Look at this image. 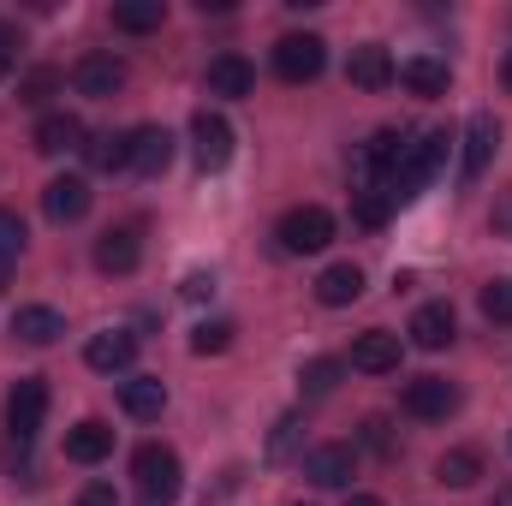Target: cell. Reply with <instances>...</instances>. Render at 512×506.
<instances>
[{
    "instance_id": "1",
    "label": "cell",
    "mask_w": 512,
    "mask_h": 506,
    "mask_svg": "<svg viewBox=\"0 0 512 506\" xmlns=\"http://www.w3.org/2000/svg\"><path fill=\"white\" fill-rule=\"evenodd\" d=\"M131 477H137V489H143L149 506H173L179 489H185V465H179V453L161 447V441H143V447L131 453Z\"/></svg>"
},
{
    "instance_id": "2",
    "label": "cell",
    "mask_w": 512,
    "mask_h": 506,
    "mask_svg": "<svg viewBox=\"0 0 512 506\" xmlns=\"http://www.w3.org/2000/svg\"><path fill=\"white\" fill-rule=\"evenodd\" d=\"M447 143H453L447 131H423L417 143H405V155H399V167H393V173L382 179L387 191H393V203H399V197H417V191H423V185L435 179V167L447 161Z\"/></svg>"
},
{
    "instance_id": "3",
    "label": "cell",
    "mask_w": 512,
    "mask_h": 506,
    "mask_svg": "<svg viewBox=\"0 0 512 506\" xmlns=\"http://www.w3.org/2000/svg\"><path fill=\"white\" fill-rule=\"evenodd\" d=\"M274 239H280V251L310 256V251H322V245L334 239V215H328L322 203H298V209H286V215H280Z\"/></svg>"
},
{
    "instance_id": "4",
    "label": "cell",
    "mask_w": 512,
    "mask_h": 506,
    "mask_svg": "<svg viewBox=\"0 0 512 506\" xmlns=\"http://www.w3.org/2000/svg\"><path fill=\"white\" fill-rule=\"evenodd\" d=\"M322 66H328V42L322 36H280L274 42V72L286 78V84H310V78H322Z\"/></svg>"
},
{
    "instance_id": "5",
    "label": "cell",
    "mask_w": 512,
    "mask_h": 506,
    "mask_svg": "<svg viewBox=\"0 0 512 506\" xmlns=\"http://www.w3.org/2000/svg\"><path fill=\"white\" fill-rule=\"evenodd\" d=\"M42 417H48V381L42 376H18V387L6 393V435L36 441Z\"/></svg>"
},
{
    "instance_id": "6",
    "label": "cell",
    "mask_w": 512,
    "mask_h": 506,
    "mask_svg": "<svg viewBox=\"0 0 512 506\" xmlns=\"http://www.w3.org/2000/svg\"><path fill=\"white\" fill-rule=\"evenodd\" d=\"M399 405H405L417 423H447V417L459 411V387L447 376H417V381H405Z\"/></svg>"
},
{
    "instance_id": "7",
    "label": "cell",
    "mask_w": 512,
    "mask_h": 506,
    "mask_svg": "<svg viewBox=\"0 0 512 506\" xmlns=\"http://www.w3.org/2000/svg\"><path fill=\"white\" fill-rule=\"evenodd\" d=\"M90 203H96V191H90V179H78V173H60V179H48V185H42V215H48L54 227L84 221V215H90Z\"/></svg>"
},
{
    "instance_id": "8",
    "label": "cell",
    "mask_w": 512,
    "mask_h": 506,
    "mask_svg": "<svg viewBox=\"0 0 512 506\" xmlns=\"http://www.w3.org/2000/svg\"><path fill=\"white\" fill-rule=\"evenodd\" d=\"M191 155H197V167H203V173H221V167L233 161V126H227L221 114H209V108H203V114L191 120Z\"/></svg>"
},
{
    "instance_id": "9",
    "label": "cell",
    "mask_w": 512,
    "mask_h": 506,
    "mask_svg": "<svg viewBox=\"0 0 512 506\" xmlns=\"http://www.w3.org/2000/svg\"><path fill=\"white\" fill-rule=\"evenodd\" d=\"M72 84H78V96L108 102V96L126 90V60H114V54H84V60L72 66Z\"/></svg>"
},
{
    "instance_id": "10",
    "label": "cell",
    "mask_w": 512,
    "mask_h": 506,
    "mask_svg": "<svg viewBox=\"0 0 512 506\" xmlns=\"http://www.w3.org/2000/svg\"><path fill=\"white\" fill-rule=\"evenodd\" d=\"M352 471H358V453H352L346 441H322V447L304 453V477H310L316 489H346Z\"/></svg>"
},
{
    "instance_id": "11",
    "label": "cell",
    "mask_w": 512,
    "mask_h": 506,
    "mask_svg": "<svg viewBox=\"0 0 512 506\" xmlns=\"http://www.w3.org/2000/svg\"><path fill=\"white\" fill-rule=\"evenodd\" d=\"M495 143H501L495 114H471V120H465V185H477V179L489 173V161H495Z\"/></svg>"
},
{
    "instance_id": "12",
    "label": "cell",
    "mask_w": 512,
    "mask_h": 506,
    "mask_svg": "<svg viewBox=\"0 0 512 506\" xmlns=\"http://www.w3.org/2000/svg\"><path fill=\"white\" fill-rule=\"evenodd\" d=\"M352 370H364V376H393V370H399V334H387V328L358 334V340H352Z\"/></svg>"
},
{
    "instance_id": "13",
    "label": "cell",
    "mask_w": 512,
    "mask_h": 506,
    "mask_svg": "<svg viewBox=\"0 0 512 506\" xmlns=\"http://www.w3.org/2000/svg\"><path fill=\"white\" fill-rule=\"evenodd\" d=\"M203 84H209V96H227V102H239V96H251L256 90V72L245 54H215L209 60V72H203Z\"/></svg>"
},
{
    "instance_id": "14",
    "label": "cell",
    "mask_w": 512,
    "mask_h": 506,
    "mask_svg": "<svg viewBox=\"0 0 512 506\" xmlns=\"http://www.w3.org/2000/svg\"><path fill=\"white\" fill-rule=\"evenodd\" d=\"M167 161H173V131L167 126H137L131 131V173L155 179V173H167Z\"/></svg>"
},
{
    "instance_id": "15",
    "label": "cell",
    "mask_w": 512,
    "mask_h": 506,
    "mask_svg": "<svg viewBox=\"0 0 512 506\" xmlns=\"http://www.w3.org/2000/svg\"><path fill=\"white\" fill-rule=\"evenodd\" d=\"M131 358H137V340H131L126 328H108V334H96L84 346V364L96 376H120V370H131Z\"/></svg>"
},
{
    "instance_id": "16",
    "label": "cell",
    "mask_w": 512,
    "mask_h": 506,
    "mask_svg": "<svg viewBox=\"0 0 512 506\" xmlns=\"http://www.w3.org/2000/svg\"><path fill=\"white\" fill-rule=\"evenodd\" d=\"M137 262H143L137 227H108V233L96 239V268H102V274H131Z\"/></svg>"
},
{
    "instance_id": "17",
    "label": "cell",
    "mask_w": 512,
    "mask_h": 506,
    "mask_svg": "<svg viewBox=\"0 0 512 506\" xmlns=\"http://www.w3.org/2000/svg\"><path fill=\"white\" fill-rule=\"evenodd\" d=\"M411 96H423V102H435V96H447V84H453V72H447V60H429V54H411L399 72H393Z\"/></svg>"
},
{
    "instance_id": "18",
    "label": "cell",
    "mask_w": 512,
    "mask_h": 506,
    "mask_svg": "<svg viewBox=\"0 0 512 506\" xmlns=\"http://www.w3.org/2000/svg\"><path fill=\"white\" fill-rule=\"evenodd\" d=\"M411 346H423V352H441V346H453V334H459V322H453V304H423L417 316H411Z\"/></svg>"
},
{
    "instance_id": "19",
    "label": "cell",
    "mask_w": 512,
    "mask_h": 506,
    "mask_svg": "<svg viewBox=\"0 0 512 506\" xmlns=\"http://www.w3.org/2000/svg\"><path fill=\"white\" fill-rule=\"evenodd\" d=\"M108 453H114V429L102 417H84L78 429H66V459L72 465H102Z\"/></svg>"
},
{
    "instance_id": "20",
    "label": "cell",
    "mask_w": 512,
    "mask_h": 506,
    "mask_svg": "<svg viewBox=\"0 0 512 506\" xmlns=\"http://www.w3.org/2000/svg\"><path fill=\"white\" fill-rule=\"evenodd\" d=\"M120 411H126V417H137V423H155V417L167 411V387H161V376H131V381H120Z\"/></svg>"
},
{
    "instance_id": "21",
    "label": "cell",
    "mask_w": 512,
    "mask_h": 506,
    "mask_svg": "<svg viewBox=\"0 0 512 506\" xmlns=\"http://www.w3.org/2000/svg\"><path fill=\"white\" fill-rule=\"evenodd\" d=\"M12 334H18L24 346H54V340L66 334V316H60L54 304H24V310L12 316Z\"/></svg>"
},
{
    "instance_id": "22",
    "label": "cell",
    "mask_w": 512,
    "mask_h": 506,
    "mask_svg": "<svg viewBox=\"0 0 512 506\" xmlns=\"http://www.w3.org/2000/svg\"><path fill=\"white\" fill-rule=\"evenodd\" d=\"M393 72H399V66L387 60L382 42H364V48H352V60H346V78H352L358 90H387Z\"/></svg>"
},
{
    "instance_id": "23",
    "label": "cell",
    "mask_w": 512,
    "mask_h": 506,
    "mask_svg": "<svg viewBox=\"0 0 512 506\" xmlns=\"http://www.w3.org/2000/svg\"><path fill=\"white\" fill-rule=\"evenodd\" d=\"M30 143H36L42 155L84 149V120H78V114H42V120H36V131H30Z\"/></svg>"
},
{
    "instance_id": "24",
    "label": "cell",
    "mask_w": 512,
    "mask_h": 506,
    "mask_svg": "<svg viewBox=\"0 0 512 506\" xmlns=\"http://www.w3.org/2000/svg\"><path fill=\"white\" fill-rule=\"evenodd\" d=\"M316 298H322L328 310L364 298V268H358V262H334V268H322V274H316Z\"/></svg>"
},
{
    "instance_id": "25",
    "label": "cell",
    "mask_w": 512,
    "mask_h": 506,
    "mask_svg": "<svg viewBox=\"0 0 512 506\" xmlns=\"http://www.w3.org/2000/svg\"><path fill=\"white\" fill-rule=\"evenodd\" d=\"M477 477H483V453L477 447H447L435 459V483H447V489H471Z\"/></svg>"
},
{
    "instance_id": "26",
    "label": "cell",
    "mask_w": 512,
    "mask_h": 506,
    "mask_svg": "<svg viewBox=\"0 0 512 506\" xmlns=\"http://www.w3.org/2000/svg\"><path fill=\"white\" fill-rule=\"evenodd\" d=\"M84 161H90L96 173L131 167V137H120V131H90V137H84Z\"/></svg>"
},
{
    "instance_id": "27",
    "label": "cell",
    "mask_w": 512,
    "mask_h": 506,
    "mask_svg": "<svg viewBox=\"0 0 512 506\" xmlns=\"http://www.w3.org/2000/svg\"><path fill=\"white\" fill-rule=\"evenodd\" d=\"M161 18H167L161 0H120V6H114V30H126V36H149V30H161Z\"/></svg>"
},
{
    "instance_id": "28",
    "label": "cell",
    "mask_w": 512,
    "mask_h": 506,
    "mask_svg": "<svg viewBox=\"0 0 512 506\" xmlns=\"http://www.w3.org/2000/svg\"><path fill=\"white\" fill-rule=\"evenodd\" d=\"M399 155H405V131H399V126H382L370 143H364V167H370V173H382V179L399 167Z\"/></svg>"
},
{
    "instance_id": "29",
    "label": "cell",
    "mask_w": 512,
    "mask_h": 506,
    "mask_svg": "<svg viewBox=\"0 0 512 506\" xmlns=\"http://www.w3.org/2000/svg\"><path fill=\"white\" fill-rule=\"evenodd\" d=\"M352 215H358V227H387V215H393V191H387V185H364V191L352 197Z\"/></svg>"
},
{
    "instance_id": "30",
    "label": "cell",
    "mask_w": 512,
    "mask_h": 506,
    "mask_svg": "<svg viewBox=\"0 0 512 506\" xmlns=\"http://www.w3.org/2000/svg\"><path fill=\"white\" fill-rule=\"evenodd\" d=\"M340 376H346V364H340V358H310V364L298 370V387H304L310 399H322V393H334V387H340Z\"/></svg>"
},
{
    "instance_id": "31",
    "label": "cell",
    "mask_w": 512,
    "mask_h": 506,
    "mask_svg": "<svg viewBox=\"0 0 512 506\" xmlns=\"http://www.w3.org/2000/svg\"><path fill=\"white\" fill-rule=\"evenodd\" d=\"M477 304H483V316H489L495 328H512V280H489Z\"/></svg>"
},
{
    "instance_id": "32",
    "label": "cell",
    "mask_w": 512,
    "mask_h": 506,
    "mask_svg": "<svg viewBox=\"0 0 512 506\" xmlns=\"http://www.w3.org/2000/svg\"><path fill=\"white\" fill-rule=\"evenodd\" d=\"M54 90H60V72H54V66H36V72H30V78L18 84V102H30V108H42V102H48Z\"/></svg>"
},
{
    "instance_id": "33",
    "label": "cell",
    "mask_w": 512,
    "mask_h": 506,
    "mask_svg": "<svg viewBox=\"0 0 512 506\" xmlns=\"http://www.w3.org/2000/svg\"><path fill=\"white\" fill-rule=\"evenodd\" d=\"M233 346V322H203L197 334H191V352L197 358H209V352H227Z\"/></svg>"
},
{
    "instance_id": "34",
    "label": "cell",
    "mask_w": 512,
    "mask_h": 506,
    "mask_svg": "<svg viewBox=\"0 0 512 506\" xmlns=\"http://www.w3.org/2000/svg\"><path fill=\"white\" fill-rule=\"evenodd\" d=\"M298 435H304V417L292 411V417H280L274 423V435H268V459H286L292 447H298Z\"/></svg>"
},
{
    "instance_id": "35",
    "label": "cell",
    "mask_w": 512,
    "mask_h": 506,
    "mask_svg": "<svg viewBox=\"0 0 512 506\" xmlns=\"http://www.w3.org/2000/svg\"><path fill=\"white\" fill-rule=\"evenodd\" d=\"M12 256H24V221L12 209H0V262H12Z\"/></svg>"
},
{
    "instance_id": "36",
    "label": "cell",
    "mask_w": 512,
    "mask_h": 506,
    "mask_svg": "<svg viewBox=\"0 0 512 506\" xmlns=\"http://www.w3.org/2000/svg\"><path fill=\"white\" fill-rule=\"evenodd\" d=\"M489 227H495L501 239H512V191H501V197H495V209H489Z\"/></svg>"
},
{
    "instance_id": "37",
    "label": "cell",
    "mask_w": 512,
    "mask_h": 506,
    "mask_svg": "<svg viewBox=\"0 0 512 506\" xmlns=\"http://www.w3.org/2000/svg\"><path fill=\"white\" fill-rule=\"evenodd\" d=\"M364 435H370V447H376L382 459H393V453H399V447H393V435H387V423H382V417H370V423H364Z\"/></svg>"
},
{
    "instance_id": "38",
    "label": "cell",
    "mask_w": 512,
    "mask_h": 506,
    "mask_svg": "<svg viewBox=\"0 0 512 506\" xmlns=\"http://www.w3.org/2000/svg\"><path fill=\"white\" fill-rule=\"evenodd\" d=\"M78 506H120V495H114V483H90V489L78 495Z\"/></svg>"
},
{
    "instance_id": "39",
    "label": "cell",
    "mask_w": 512,
    "mask_h": 506,
    "mask_svg": "<svg viewBox=\"0 0 512 506\" xmlns=\"http://www.w3.org/2000/svg\"><path fill=\"white\" fill-rule=\"evenodd\" d=\"M209 292H215V274H185V298L191 304H203Z\"/></svg>"
},
{
    "instance_id": "40",
    "label": "cell",
    "mask_w": 512,
    "mask_h": 506,
    "mask_svg": "<svg viewBox=\"0 0 512 506\" xmlns=\"http://www.w3.org/2000/svg\"><path fill=\"white\" fill-rule=\"evenodd\" d=\"M12 48H18V30H12V24H0V72L12 66Z\"/></svg>"
},
{
    "instance_id": "41",
    "label": "cell",
    "mask_w": 512,
    "mask_h": 506,
    "mask_svg": "<svg viewBox=\"0 0 512 506\" xmlns=\"http://www.w3.org/2000/svg\"><path fill=\"white\" fill-rule=\"evenodd\" d=\"M346 506H382V501H376V495H352Z\"/></svg>"
},
{
    "instance_id": "42",
    "label": "cell",
    "mask_w": 512,
    "mask_h": 506,
    "mask_svg": "<svg viewBox=\"0 0 512 506\" xmlns=\"http://www.w3.org/2000/svg\"><path fill=\"white\" fill-rule=\"evenodd\" d=\"M501 84H507V90H512V54H507V66H501Z\"/></svg>"
}]
</instances>
